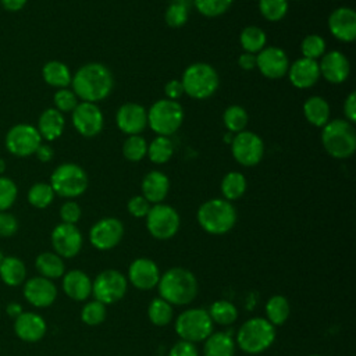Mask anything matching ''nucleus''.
<instances>
[{"mask_svg":"<svg viewBox=\"0 0 356 356\" xmlns=\"http://www.w3.org/2000/svg\"><path fill=\"white\" fill-rule=\"evenodd\" d=\"M24 298L35 307H47L54 303L57 298V288L49 278L42 275L32 277L25 281Z\"/></svg>","mask_w":356,"mask_h":356,"instance_id":"nucleus-22","label":"nucleus"},{"mask_svg":"<svg viewBox=\"0 0 356 356\" xmlns=\"http://www.w3.org/2000/svg\"><path fill=\"white\" fill-rule=\"evenodd\" d=\"M164 93L167 96V99L170 100H177L185 93L184 86L181 79H170L165 85H164Z\"/></svg>","mask_w":356,"mask_h":356,"instance_id":"nucleus-53","label":"nucleus"},{"mask_svg":"<svg viewBox=\"0 0 356 356\" xmlns=\"http://www.w3.org/2000/svg\"><path fill=\"white\" fill-rule=\"evenodd\" d=\"M159 293L165 302L174 306H185L197 296L199 284L192 271L185 267H171L160 275Z\"/></svg>","mask_w":356,"mask_h":356,"instance_id":"nucleus-2","label":"nucleus"},{"mask_svg":"<svg viewBox=\"0 0 356 356\" xmlns=\"http://www.w3.org/2000/svg\"><path fill=\"white\" fill-rule=\"evenodd\" d=\"M140 189H142V196L149 203H153V204L163 203V200L165 199L170 191V179L164 172L153 170L143 177Z\"/></svg>","mask_w":356,"mask_h":356,"instance_id":"nucleus-25","label":"nucleus"},{"mask_svg":"<svg viewBox=\"0 0 356 356\" xmlns=\"http://www.w3.org/2000/svg\"><path fill=\"white\" fill-rule=\"evenodd\" d=\"M128 289L127 277L114 268L103 270L92 282V295L95 300L103 305H113L121 300Z\"/></svg>","mask_w":356,"mask_h":356,"instance_id":"nucleus-10","label":"nucleus"},{"mask_svg":"<svg viewBox=\"0 0 356 356\" xmlns=\"http://www.w3.org/2000/svg\"><path fill=\"white\" fill-rule=\"evenodd\" d=\"M64 293L76 302H83L92 295V281L81 270H71L63 275Z\"/></svg>","mask_w":356,"mask_h":356,"instance_id":"nucleus-26","label":"nucleus"},{"mask_svg":"<svg viewBox=\"0 0 356 356\" xmlns=\"http://www.w3.org/2000/svg\"><path fill=\"white\" fill-rule=\"evenodd\" d=\"M7 310H8V313H10L11 316H14V317H17L18 314H21V313H22L21 306H19V305H17V303H11V305H8Z\"/></svg>","mask_w":356,"mask_h":356,"instance_id":"nucleus-58","label":"nucleus"},{"mask_svg":"<svg viewBox=\"0 0 356 356\" xmlns=\"http://www.w3.org/2000/svg\"><path fill=\"white\" fill-rule=\"evenodd\" d=\"M232 139H234V134H232V132H229V131H227V132L224 134V142H225V143H228V145H231Z\"/></svg>","mask_w":356,"mask_h":356,"instance_id":"nucleus-59","label":"nucleus"},{"mask_svg":"<svg viewBox=\"0 0 356 356\" xmlns=\"http://www.w3.org/2000/svg\"><path fill=\"white\" fill-rule=\"evenodd\" d=\"M7 150L17 157H28L35 154L36 149L42 143V138L36 127L31 124H15L13 125L4 139Z\"/></svg>","mask_w":356,"mask_h":356,"instance_id":"nucleus-12","label":"nucleus"},{"mask_svg":"<svg viewBox=\"0 0 356 356\" xmlns=\"http://www.w3.org/2000/svg\"><path fill=\"white\" fill-rule=\"evenodd\" d=\"M168 356H199V352L195 343L181 339L172 345Z\"/></svg>","mask_w":356,"mask_h":356,"instance_id":"nucleus-52","label":"nucleus"},{"mask_svg":"<svg viewBox=\"0 0 356 356\" xmlns=\"http://www.w3.org/2000/svg\"><path fill=\"white\" fill-rule=\"evenodd\" d=\"M47 325L42 316L33 312H22L14 320V332L25 342H36L46 334Z\"/></svg>","mask_w":356,"mask_h":356,"instance_id":"nucleus-24","label":"nucleus"},{"mask_svg":"<svg viewBox=\"0 0 356 356\" xmlns=\"http://www.w3.org/2000/svg\"><path fill=\"white\" fill-rule=\"evenodd\" d=\"M200 228L211 235H224L229 232L236 222V210L225 199L206 200L196 213Z\"/></svg>","mask_w":356,"mask_h":356,"instance_id":"nucleus-3","label":"nucleus"},{"mask_svg":"<svg viewBox=\"0 0 356 356\" xmlns=\"http://www.w3.org/2000/svg\"><path fill=\"white\" fill-rule=\"evenodd\" d=\"M49 184L56 195L74 199L86 192L89 177L81 165L75 163H63L53 170Z\"/></svg>","mask_w":356,"mask_h":356,"instance_id":"nucleus-7","label":"nucleus"},{"mask_svg":"<svg viewBox=\"0 0 356 356\" xmlns=\"http://www.w3.org/2000/svg\"><path fill=\"white\" fill-rule=\"evenodd\" d=\"M238 65L245 70V71H252L256 68V54L253 53H248L243 51L239 57H238Z\"/></svg>","mask_w":356,"mask_h":356,"instance_id":"nucleus-56","label":"nucleus"},{"mask_svg":"<svg viewBox=\"0 0 356 356\" xmlns=\"http://www.w3.org/2000/svg\"><path fill=\"white\" fill-rule=\"evenodd\" d=\"M231 153L238 164L243 167H253L259 164L264 156V142L257 134L245 129L234 135Z\"/></svg>","mask_w":356,"mask_h":356,"instance_id":"nucleus-13","label":"nucleus"},{"mask_svg":"<svg viewBox=\"0 0 356 356\" xmlns=\"http://www.w3.org/2000/svg\"><path fill=\"white\" fill-rule=\"evenodd\" d=\"M181 82L186 95L196 100H204L217 92L220 76L213 65L197 61L185 68Z\"/></svg>","mask_w":356,"mask_h":356,"instance_id":"nucleus-5","label":"nucleus"},{"mask_svg":"<svg viewBox=\"0 0 356 356\" xmlns=\"http://www.w3.org/2000/svg\"><path fill=\"white\" fill-rule=\"evenodd\" d=\"M147 154V142L140 135H129L122 143V156L128 161H140Z\"/></svg>","mask_w":356,"mask_h":356,"instance_id":"nucleus-41","label":"nucleus"},{"mask_svg":"<svg viewBox=\"0 0 356 356\" xmlns=\"http://www.w3.org/2000/svg\"><path fill=\"white\" fill-rule=\"evenodd\" d=\"M0 278L10 286L22 284L26 278V267L24 261L15 256L3 257L0 261Z\"/></svg>","mask_w":356,"mask_h":356,"instance_id":"nucleus-31","label":"nucleus"},{"mask_svg":"<svg viewBox=\"0 0 356 356\" xmlns=\"http://www.w3.org/2000/svg\"><path fill=\"white\" fill-rule=\"evenodd\" d=\"M235 342L227 332H211L203 345V356H234Z\"/></svg>","mask_w":356,"mask_h":356,"instance_id":"nucleus-30","label":"nucleus"},{"mask_svg":"<svg viewBox=\"0 0 356 356\" xmlns=\"http://www.w3.org/2000/svg\"><path fill=\"white\" fill-rule=\"evenodd\" d=\"M146 218V228L149 234L159 239L165 241L172 238L181 225L178 211L165 203H157L150 207Z\"/></svg>","mask_w":356,"mask_h":356,"instance_id":"nucleus-11","label":"nucleus"},{"mask_svg":"<svg viewBox=\"0 0 356 356\" xmlns=\"http://www.w3.org/2000/svg\"><path fill=\"white\" fill-rule=\"evenodd\" d=\"M4 171H6V161L0 157V175H3Z\"/></svg>","mask_w":356,"mask_h":356,"instance_id":"nucleus-60","label":"nucleus"},{"mask_svg":"<svg viewBox=\"0 0 356 356\" xmlns=\"http://www.w3.org/2000/svg\"><path fill=\"white\" fill-rule=\"evenodd\" d=\"M309 356H321V355H309Z\"/></svg>","mask_w":356,"mask_h":356,"instance_id":"nucleus-62","label":"nucleus"},{"mask_svg":"<svg viewBox=\"0 0 356 356\" xmlns=\"http://www.w3.org/2000/svg\"><path fill=\"white\" fill-rule=\"evenodd\" d=\"M289 64V57L285 50L277 46H266L256 54V68L268 79H280L285 76Z\"/></svg>","mask_w":356,"mask_h":356,"instance_id":"nucleus-17","label":"nucleus"},{"mask_svg":"<svg viewBox=\"0 0 356 356\" xmlns=\"http://www.w3.org/2000/svg\"><path fill=\"white\" fill-rule=\"evenodd\" d=\"M26 1L28 0H0L3 8L7 10V11H11V13L22 10L25 7Z\"/></svg>","mask_w":356,"mask_h":356,"instance_id":"nucleus-57","label":"nucleus"},{"mask_svg":"<svg viewBox=\"0 0 356 356\" xmlns=\"http://www.w3.org/2000/svg\"><path fill=\"white\" fill-rule=\"evenodd\" d=\"M213 323L218 325H231L238 318V309L229 300H216L207 310Z\"/></svg>","mask_w":356,"mask_h":356,"instance_id":"nucleus-36","label":"nucleus"},{"mask_svg":"<svg viewBox=\"0 0 356 356\" xmlns=\"http://www.w3.org/2000/svg\"><path fill=\"white\" fill-rule=\"evenodd\" d=\"M54 108H57L60 113H72V110L78 106V97L74 93L72 89L63 88L57 89V92L53 96Z\"/></svg>","mask_w":356,"mask_h":356,"instance_id":"nucleus-48","label":"nucleus"},{"mask_svg":"<svg viewBox=\"0 0 356 356\" xmlns=\"http://www.w3.org/2000/svg\"><path fill=\"white\" fill-rule=\"evenodd\" d=\"M264 310H266V318L275 327V325H282L288 320L291 313V306L285 296L274 295L267 300Z\"/></svg>","mask_w":356,"mask_h":356,"instance_id":"nucleus-35","label":"nucleus"},{"mask_svg":"<svg viewBox=\"0 0 356 356\" xmlns=\"http://www.w3.org/2000/svg\"><path fill=\"white\" fill-rule=\"evenodd\" d=\"M248 121H249L248 111L239 104H231L222 113V122L227 131L232 132L234 135L245 131Z\"/></svg>","mask_w":356,"mask_h":356,"instance_id":"nucleus-39","label":"nucleus"},{"mask_svg":"<svg viewBox=\"0 0 356 356\" xmlns=\"http://www.w3.org/2000/svg\"><path fill=\"white\" fill-rule=\"evenodd\" d=\"M174 328L182 341L196 343L204 341L213 332V321L207 310L193 307L178 314Z\"/></svg>","mask_w":356,"mask_h":356,"instance_id":"nucleus-9","label":"nucleus"},{"mask_svg":"<svg viewBox=\"0 0 356 356\" xmlns=\"http://www.w3.org/2000/svg\"><path fill=\"white\" fill-rule=\"evenodd\" d=\"M72 125L76 132L85 138H93L99 135L104 125L103 111L96 103L81 102L72 110Z\"/></svg>","mask_w":356,"mask_h":356,"instance_id":"nucleus-15","label":"nucleus"},{"mask_svg":"<svg viewBox=\"0 0 356 356\" xmlns=\"http://www.w3.org/2000/svg\"><path fill=\"white\" fill-rule=\"evenodd\" d=\"M150 203L142 196V195H136V196H132L128 203H127V209H128V213L136 218H143L147 216L149 210H150Z\"/></svg>","mask_w":356,"mask_h":356,"instance_id":"nucleus-50","label":"nucleus"},{"mask_svg":"<svg viewBox=\"0 0 356 356\" xmlns=\"http://www.w3.org/2000/svg\"><path fill=\"white\" fill-rule=\"evenodd\" d=\"M174 154V143L168 136H157L147 145V157L154 164L170 161Z\"/></svg>","mask_w":356,"mask_h":356,"instance_id":"nucleus-37","label":"nucleus"},{"mask_svg":"<svg viewBox=\"0 0 356 356\" xmlns=\"http://www.w3.org/2000/svg\"><path fill=\"white\" fill-rule=\"evenodd\" d=\"M18 231V220L8 211H0V236H13Z\"/></svg>","mask_w":356,"mask_h":356,"instance_id":"nucleus-51","label":"nucleus"},{"mask_svg":"<svg viewBox=\"0 0 356 356\" xmlns=\"http://www.w3.org/2000/svg\"><path fill=\"white\" fill-rule=\"evenodd\" d=\"M124 236V224L115 217H104L96 221L89 231L90 245L97 250L115 248Z\"/></svg>","mask_w":356,"mask_h":356,"instance_id":"nucleus-14","label":"nucleus"},{"mask_svg":"<svg viewBox=\"0 0 356 356\" xmlns=\"http://www.w3.org/2000/svg\"><path fill=\"white\" fill-rule=\"evenodd\" d=\"M324 150L334 159H348L356 150V131L345 118L328 121L321 129Z\"/></svg>","mask_w":356,"mask_h":356,"instance_id":"nucleus-4","label":"nucleus"},{"mask_svg":"<svg viewBox=\"0 0 356 356\" xmlns=\"http://www.w3.org/2000/svg\"><path fill=\"white\" fill-rule=\"evenodd\" d=\"M82 216L81 207L74 200H67L60 207V218L65 224H76Z\"/></svg>","mask_w":356,"mask_h":356,"instance_id":"nucleus-49","label":"nucleus"},{"mask_svg":"<svg viewBox=\"0 0 356 356\" xmlns=\"http://www.w3.org/2000/svg\"><path fill=\"white\" fill-rule=\"evenodd\" d=\"M50 241H51L54 253L65 259L75 257L81 252L83 245L82 234L76 228V225L65 224V222H60L53 228Z\"/></svg>","mask_w":356,"mask_h":356,"instance_id":"nucleus-16","label":"nucleus"},{"mask_svg":"<svg viewBox=\"0 0 356 356\" xmlns=\"http://www.w3.org/2000/svg\"><path fill=\"white\" fill-rule=\"evenodd\" d=\"M234 0H193L196 10L209 18L220 17L228 11Z\"/></svg>","mask_w":356,"mask_h":356,"instance_id":"nucleus-46","label":"nucleus"},{"mask_svg":"<svg viewBox=\"0 0 356 356\" xmlns=\"http://www.w3.org/2000/svg\"><path fill=\"white\" fill-rule=\"evenodd\" d=\"M330 33L339 42L350 43L356 38V13L350 7H338L328 17Z\"/></svg>","mask_w":356,"mask_h":356,"instance_id":"nucleus-21","label":"nucleus"},{"mask_svg":"<svg viewBox=\"0 0 356 356\" xmlns=\"http://www.w3.org/2000/svg\"><path fill=\"white\" fill-rule=\"evenodd\" d=\"M17 195V184L11 178L0 175V211H7L15 203Z\"/></svg>","mask_w":356,"mask_h":356,"instance_id":"nucleus-47","label":"nucleus"},{"mask_svg":"<svg viewBox=\"0 0 356 356\" xmlns=\"http://www.w3.org/2000/svg\"><path fill=\"white\" fill-rule=\"evenodd\" d=\"M172 305L165 302L163 298H154L147 306V317L152 324L157 327H164L172 320Z\"/></svg>","mask_w":356,"mask_h":356,"instance_id":"nucleus-38","label":"nucleus"},{"mask_svg":"<svg viewBox=\"0 0 356 356\" xmlns=\"http://www.w3.org/2000/svg\"><path fill=\"white\" fill-rule=\"evenodd\" d=\"M318 68L320 76L334 85L345 82L350 74V63L348 57L338 50L325 51L318 61Z\"/></svg>","mask_w":356,"mask_h":356,"instance_id":"nucleus-20","label":"nucleus"},{"mask_svg":"<svg viewBox=\"0 0 356 356\" xmlns=\"http://www.w3.org/2000/svg\"><path fill=\"white\" fill-rule=\"evenodd\" d=\"M115 124L128 136L139 135L147 127V110L139 103H124L115 113Z\"/></svg>","mask_w":356,"mask_h":356,"instance_id":"nucleus-18","label":"nucleus"},{"mask_svg":"<svg viewBox=\"0 0 356 356\" xmlns=\"http://www.w3.org/2000/svg\"><path fill=\"white\" fill-rule=\"evenodd\" d=\"M35 267L39 274L49 280H56L64 275L65 266L63 257L54 252H43L35 260Z\"/></svg>","mask_w":356,"mask_h":356,"instance_id":"nucleus-32","label":"nucleus"},{"mask_svg":"<svg viewBox=\"0 0 356 356\" xmlns=\"http://www.w3.org/2000/svg\"><path fill=\"white\" fill-rule=\"evenodd\" d=\"M288 0H259V11L270 22L281 21L288 13Z\"/></svg>","mask_w":356,"mask_h":356,"instance_id":"nucleus-42","label":"nucleus"},{"mask_svg":"<svg viewBox=\"0 0 356 356\" xmlns=\"http://www.w3.org/2000/svg\"><path fill=\"white\" fill-rule=\"evenodd\" d=\"M188 15H189V10L186 3L181 0H175L167 7L164 19L170 28H181L186 24Z\"/></svg>","mask_w":356,"mask_h":356,"instance_id":"nucleus-44","label":"nucleus"},{"mask_svg":"<svg viewBox=\"0 0 356 356\" xmlns=\"http://www.w3.org/2000/svg\"><path fill=\"white\" fill-rule=\"evenodd\" d=\"M160 275L156 261L147 257H138L129 264L127 280L139 291H150L157 286Z\"/></svg>","mask_w":356,"mask_h":356,"instance_id":"nucleus-19","label":"nucleus"},{"mask_svg":"<svg viewBox=\"0 0 356 356\" xmlns=\"http://www.w3.org/2000/svg\"><path fill=\"white\" fill-rule=\"evenodd\" d=\"M35 156L42 163H49L54 157V150L49 143H40L35 152Z\"/></svg>","mask_w":356,"mask_h":356,"instance_id":"nucleus-55","label":"nucleus"},{"mask_svg":"<svg viewBox=\"0 0 356 356\" xmlns=\"http://www.w3.org/2000/svg\"><path fill=\"white\" fill-rule=\"evenodd\" d=\"M106 305L100 303L99 300H90L86 302L85 306L81 310V318L86 325L95 327L102 324L106 320Z\"/></svg>","mask_w":356,"mask_h":356,"instance_id":"nucleus-45","label":"nucleus"},{"mask_svg":"<svg viewBox=\"0 0 356 356\" xmlns=\"http://www.w3.org/2000/svg\"><path fill=\"white\" fill-rule=\"evenodd\" d=\"M64 127H65V120L63 113H60L54 107H50V108H46L39 115L36 129L42 139L53 142L63 135Z\"/></svg>","mask_w":356,"mask_h":356,"instance_id":"nucleus-27","label":"nucleus"},{"mask_svg":"<svg viewBox=\"0 0 356 356\" xmlns=\"http://www.w3.org/2000/svg\"><path fill=\"white\" fill-rule=\"evenodd\" d=\"M54 191L47 182H35L28 191V202L36 209H46L54 200Z\"/></svg>","mask_w":356,"mask_h":356,"instance_id":"nucleus-40","label":"nucleus"},{"mask_svg":"<svg viewBox=\"0 0 356 356\" xmlns=\"http://www.w3.org/2000/svg\"><path fill=\"white\" fill-rule=\"evenodd\" d=\"M303 115L309 124L323 128L330 121L331 108L324 97L310 96L303 103Z\"/></svg>","mask_w":356,"mask_h":356,"instance_id":"nucleus-28","label":"nucleus"},{"mask_svg":"<svg viewBox=\"0 0 356 356\" xmlns=\"http://www.w3.org/2000/svg\"><path fill=\"white\" fill-rule=\"evenodd\" d=\"M184 108L177 100L160 99L147 110V125L159 136L175 134L184 122Z\"/></svg>","mask_w":356,"mask_h":356,"instance_id":"nucleus-8","label":"nucleus"},{"mask_svg":"<svg viewBox=\"0 0 356 356\" xmlns=\"http://www.w3.org/2000/svg\"><path fill=\"white\" fill-rule=\"evenodd\" d=\"M286 75L292 86L298 89H309L320 79L318 61L300 57L289 64Z\"/></svg>","mask_w":356,"mask_h":356,"instance_id":"nucleus-23","label":"nucleus"},{"mask_svg":"<svg viewBox=\"0 0 356 356\" xmlns=\"http://www.w3.org/2000/svg\"><path fill=\"white\" fill-rule=\"evenodd\" d=\"M114 85L111 71L102 63H86L72 75L71 86L74 93L82 102L96 103L106 99Z\"/></svg>","mask_w":356,"mask_h":356,"instance_id":"nucleus-1","label":"nucleus"},{"mask_svg":"<svg viewBox=\"0 0 356 356\" xmlns=\"http://www.w3.org/2000/svg\"><path fill=\"white\" fill-rule=\"evenodd\" d=\"M325 40L317 35V33H310L306 35L300 43V50H302V57L310 58V60H318L323 57L325 53Z\"/></svg>","mask_w":356,"mask_h":356,"instance_id":"nucleus-43","label":"nucleus"},{"mask_svg":"<svg viewBox=\"0 0 356 356\" xmlns=\"http://www.w3.org/2000/svg\"><path fill=\"white\" fill-rule=\"evenodd\" d=\"M42 76L44 82L53 88L63 89L71 85L72 74L67 64L58 60H50L42 67Z\"/></svg>","mask_w":356,"mask_h":356,"instance_id":"nucleus-29","label":"nucleus"},{"mask_svg":"<svg viewBox=\"0 0 356 356\" xmlns=\"http://www.w3.org/2000/svg\"><path fill=\"white\" fill-rule=\"evenodd\" d=\"M1 259H3V254H1V250H0V261H1Z\"/></svg>","mask_w":356,"mask_h":356,"instance_id":"nucleus-61","label":"nucleus"},{"mask_svg":"<svg viewBox=\"0 0 356 356\" xmlns=\"http://www.w3.org/2000/svg\"><path fill=\"white\" fill-rule=\"evenodd\" d=\"M239 43H241L243 51L257 54L260 50H263L266 47L267 35L261 28H259L256 25H249L241 31Z\"/></svg>","mask_w":356,"mask_h":356,"instance_id":"nucleus-34","label":"nucleus"},{"mask_svg":"<svg viewBox=\"0 0 356 356\" xmlns=\"http://www.w3.org/2000/svg\"><path fill=\"white\" fill-rule=\"evenodd\" d=\"M275 339V327L264 317L246 320L236 332V345L249 355L268 349Z\"/></svg>","mask_w":356,"mask_h":356,"instance_id":"nucleus-6","label":"nucleus"},{"mask_svg":"<svg viewBox=\"0 0 356 356\" xmlns=\"http://www.w3.org/2000/svg\"><path fill=\"white\" fill-rule=\"evenodd\" d=\"M248 188V181L242 172L238 171H229L227 172L221 179V193L225 200L232 202L243 196Z\"/></svg>","mask_w":356,"mask_h":356,"instance_id":"nucleus-33","label":"nucleus"},{"mask_svg":"<svg viewBox=\"0 0 356 356\" xmlns=\"http://www.w3.org/2000/svg\"><path fill=\"white\" fill-rule=\"evenodd\" d=\"M343 114H345V120H348L349 122H355L356 121V93L350 92L345 102H343Z\"/></svg>","mask_w":356,"mask_h":356,"instance_id":"nucleus-54","label":"nucleus"}]
</instances>
